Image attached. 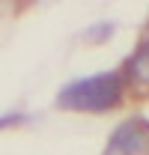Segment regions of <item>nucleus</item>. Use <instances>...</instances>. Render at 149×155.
<instances>
[{"label":"nucleus","mask_w":149,"mask_h":155,"mask_svg":"<svg viewBox=\"0 0 149 155\" xmlns=\"http://www.w3.org/2000/svg\"><path fill=\"white\" fill-rule=\"evenodd\" d=\"M149 149V122L143 116H131L113 128L104 155H143Z\"/></svg>","instance_id":"obj_2"},{"label":"nucleus","mask_w":149,"mask_h":155,"mask_svg":"<svg viewBox=\"0 0 149 155\" xmlns=\"http://www.w3.org/2000/svg\"><path fill=\"white\" fill-rule=\"evenodd\" d=\"M125 87L128 81L122 72H98V75L78 78L60 87L57 104L72 114H108L122 104Z\"/></svg>","instance_id":"obj_1"},{"label":"nucleus","mask_w":149,"mask_h":155,"mask_svg":"<svg viewBox=\"0 0 149 155\" xmlns=\"http://www.w3.org/2000/svg\"><path fill=\"white\" fill-rule=\"evenodd\" d=\"M21 122H27V116H21V114H12V116H3V119H0L3 128H9V125H21Z\"/></svg>","instance_id":"obj_5"},{"label":"nucleus","mask_w":149,"mask_h":155,"mask_svg":"<svg viewBox=\"0 0 149 155\" xmlns=\"http://www.w3.org/2000/svg\"><path fill=\"white\" fill-rule=\"evenodd\" d=\"M111 33H113V24H111V21H98V24H93V27H87L84 39L93 42V45H98V42H104Z\"/></svg>","instance_id":"obj_4"},{"label":"nucleus","mask_w":149,"mask_h":155,"mask_svg":"<svg viewBox=\"0 0 149 155\" xmlns=\"http://www.w3.org/2000/svg\"><path fill=\"white\" fill-rule=\"evenodd\" d=\"M122 75L131 87H140V90H149V39H143L137 45V51L125 60V69Z\"/></svg>","instance_id":"obj_3"}]
</instances>
